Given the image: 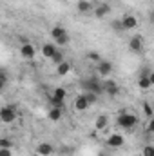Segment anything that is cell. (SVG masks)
Wrapping results in <instances>:
<instances>
[{
    "label": "cell",
    "instance_id": "1",
    "mask_svg": "<svg viewBox=\"0 0 154 156\" xmlns=\"http://www.w3.org/2000/svg\"><path fill=\"white\" fill-rule=\"evenodd\" d=\"M80 89L82 93H96L102 94L103 93V80H100L98 76H89L80 80Z\"/></svg>",
    "mask_w": 154,
    "mask_h": 156
},
{
    "label": "cell",
    "instance_id": "2",
    "mask_svg": "<svg viewBox=\"0 0 154 156\" xmlns=\"http://www.w3.org/2000/svg\"><path fill=\"white\" fill-rule=\"evenodd\" d=\"M116 125L121 127V129L131 131V129H134L138 125V116L132 115V113H121V115L116 116Z\"/></svg>",
    "mask_w": 154,
    "mask_h": 156
},
{
    "label": "cell",
    "instance_id": "3",
    "mask_svg": "<svg viewBox=\"0 0 154 156\" xmlns=\"http://www.w3.org/2000/svg\"><path fill=\"white\" fill-rule=\"evenodd\" d=\"M0 120L4 123H13L16 120V107L15 105H5L0 109Z\"/></svg>",
    "mask_w": 154,
    "mask_h": 156
},
{
    "label": "cell",
    "instance_id": "4",
    "mask_svg": "<svg viewBox=\"0 0 154 156\" xmlns=\"http://www.w3.org/2000/svg\"><path fill=\"white\" fill-rule=\"evenodd\" d=\"M103 93H105L107 96L114 98L116 94L120 93V85L116 83L114 80H111V78H103Z\"/></svg>",
    "mask_w": 154,
    "mask_h": 156
},
{
    "label": "cell",
    "instance_id": "5",
    "mask_svg": "<svg viewBox=\"0 0 154 156\" xmlns=\"http://www.w3.org/2000/svg\"><path fill=\"white\" fill-rule=\"evenodd\" d=\"M65 96H67V91H65L64 87H56V89L53 91V94H51V104H53V105L62 107V105H64Z\"/></svg>",
    "mask_w": 154,
    "mask_h": 156
},
{
    "label": "cell",
    "instance_id": "6",
    "mask_svg": "<svg viewBox=\"0 0 154 156\" xmlns=\"http://www.w3.org/2000/svg\"><path fill=\"white\" fill-rule=\"evenodd\" d=\"M96 73H98V76H102V78L111 76V73H113V64H111L109 60L98 62V64H96Z\"/></svg>",
    "mask_w": 154,
    "mask_h": 156
},
{
    "label": "cell",
    "instance_id": "7",
    "mask_svg": "<svg viewBox=\"0 0 154 156\" xmlns=\"http://www.w3.org/2000/svg\"><path fill=\"white\" fill-rule=\"evenodd\" d=\"M73 107H75V111H78V113H83V111H87V109L91 107V104L87 102V96L82 93V94H78L76 98H75Z\"/></svg>",
    "mask_w": 154,
    "mask_h": 156
},
{
    "label": "cell",
    "instance_id": "8",
    "mask_svg": "<svg viewBox=\"0 0 154 156\" xmlns=\"http://www.w3.org/2000/svg\"><path fill=\"white\" fill-rule=\"evenodd\" d=\"M123 144H125V138H123V134H120V133H113L111 136H107V145H109L111 149H120Z\"/></svg>",
    "mask_w": 154,
    "mask_h": 156
},
{
    "label": "cell",
    "instance_id": "9",
    "mask_svg": "<svg viewBox=\"0 0 154 156\" xmlns=\"http://www.w3.org/2000/svg\"><path fill=\"white\" fill-rule=\"evenodd\" d=\"M94 7H96V5H94L91 0H78L76 2V9H78V13H82V15H89V13H93Z\"/></svg>",
    "mask_w": 154,
    "mask_h": 156
},
{
    "label": "cell",
    "instance_id": "10",
    "mask_svg": "<svg viewBox=\"0 0 154 156\" xmlns=\"http://www.w3.org/2000/svg\"><path fill=\"white\" fill-rule=\"evenodd\" d=\"M129 49L132 51V53H142L143 51V38L142 37H131L129 38Z\"/></svg>",
    "mask_w": 154,
    "mask_h": 156
},
{
    "label": "cell",
    "instance_id": "11",
    "mask_svg": "<svg viewBox=\"0 0 154 156\" xmlns=\"http://www.w3.org/2000/svg\"><path fill=\"white\" fill-rule=\"evenodd\" d=\"M121 26L125 31H131L138 26V18L134 15H125V16H121Z\"/></svg>",
    "mask_w": 154,
    "mask_h": 156
},
{
    "label": "cell",
    "instance_id": "12",
    "mask_svg": "<svg viewBox=\"0 0 154 156\" xmlns=\"http://www.w3.org/2000/svg\"><path fill=\"white\" fill-rule=\"evenodd\" d=\"M35 53H37V49H35L33 44H29V42H24V44H22V47H20V55H22L26 60H31V58L35 56Z\"/></svg>",
    "mask_w": 154,
    "mask_h": 156
},
{
    "label": "cell",
    "instance_id": "13",
    "mask_svg": "<svg viewBox=\"0 0 154 156\" xmlns=\"http://www.w3.org/2000/svg\"><path fill=\"white\" fill-rule=\"evenodd\" d=\"M56 51H58V45H56L54 42H47V44L42 45V55H44L45 58H49V60L56 55Z\"/></svg>",
    "mask_w": 154,
    "mask_h": 156
},
{
    "label": "cell",
    "instance_id": "14",
    "mask_svg": "<svg viewBox=\"0 0 154 156\" xmlns=\"http://www.w3.org/2000/svg\"><path fill=\"white\" fill-rule=\"evenodd\" d=\"M93 13H94V16H96V18H105V16L111 13V5H109V4H105V2H103V4H98V5L94 7V11H93Z\"/></svg>",
    "mask_w": 154,
    "mask_h": 156
},
{
    "label": "cell",
    "instance_id": "15",
    "mask_svg": "<svg viewBox=\"0 0 154 156\" xmlns=\"http://www.w3.org/2000/svg\"><path fill=\"white\" fill-rule=\"evenodd\" d=\"M53 153H54V147L51 144H47V142L38 144V147H37V154L38 156H51Z\"/></svg>",
    "mask_w": 154,
    "mask_h": 156
},
{
    "label": "cell",
    "instance_id": "16",
    "mask_svg": "<svg viewBox=\"0 0 154 156\" xmlns=\"http://www.w3.org/2000/svg\"><path fill=\"white\" fill-rule=\"evenodd\" d=\"M62 107H58V105H53L49 111H47V118H49V122H60L62 120Z\"/></svg>",
    "mask_w": 154,
    "mask_h": 156
},
{
    "label": "cell",
    "instance_id": "17",
    "mask_svg": "<svg viewBox=\"0 0 154 156\" xmlns=\"http://www.w3.org/2000/svg\"><path fill=\"white\" fill-rule=\"evenodd\" d=\"M107 125H109V118L105 116V115L96 116V120H94V129H96V131H103Z\"/></svg>",
    "mask_w": 154,
    "mask_h": 156
},
{
    "label": "cell",
    "instance_id": "18",
    "mask_svg": "<svg viewBox=\"0 0 154 156\" xmlns=\"http://www.w3.org/2000/svg\"><path fill=\"white\" fill-rule=\"evenodd\" d=\"M69 73H71V64L69 62H62V64L56 66V75L58 76H67Z\"/></svg>",
    "mask_w": 154,
    "mask_h": 156
},
{
    "label": "cell",
    "instance_id": "19",
    "mask_svg": "<svg viewBox=\"0 0 154 156\" xmlns=\"http://www.w3.org/2000/svg\"><path fill=\"white\" fill-rule=\"evenodd\" d=\"M138 87H140L142 91H147V89H151V87H152L149 75H142V76L138 78Z\"/></svg>",
    "mask_w": 154,
    "mask_h": 156
},
{
    "label": "cell",
    "instance_id": "20",
    "mask_svg": "<svg viewBox=\"0 0 154 156\" xmlns=\"http://www.w3.org/2000/svg\"><path fill=\"white\" fill-rule=\"evenodd\" d=\"M67 35V31H65V27H62V26H54L53 29H51V38L53 40H58L62 38V37H65Z\"/></svg>",
    "mask_w": 154,
    "mask_h": 156
},
{
    "label": "cell",
    "instance_id": "21",
    "mask_svg": "<svg viewBox=\"0 0 154 156\" xmlns=\"http://www.w3.org/2000/svg\"><path fill=\"white\" fill-rule=\"evenodd\" d=\"M142 109H143V115H145L147 118H152V116H154L152 105H151L149 102H143V105H142Z\"/></svg>",
    "mask_w": 154,
    "mask_h": 156
},
{
    "label": "cell",
    "instance_id": "22",
    "mask_svg": "<svg viewBox=\"0 0 154 156\" xmlns=\"http://www.w3.org/2000/svg\"><path fill=\"white\" fill-rule=\"evenodd\" d=\"M87 60H91V62L98 64V62H102L103 58H102V56H100V55H98L96 51H89V53H87Z\"/></svg>",
    "mask_w": 154,
    "mask_h": 156
},
{
    "label": "cell",
    "instance_id": "23",
    "mask_svg": "<svg viewBox=\"0 0 154 156\" xmlns=\"http://www.w3.org/2000/svg\"><path fill=\"white\" fill-rule=\"evenodd\" d=\"M51 62H53L54 66H58V64H62V62H65V60H64V53H62V51L58 49V51H56V55H54V56L51 58Z\"/></svg>",
    "mask_w": 154,
    "mask_h": 156
},
{
    "label": "cell",
    "instance_id": "24",
    "mask_svg": "<svg viewBox=\"0 0 154 156\" xmlns=\"http://www.w3.org/2000/svg\"><path fill=\"white\" fill-rule=\"evenodd\" d=\"M142 156H154V145L152 144H149V145H145V147L142 149Z\"/></svg>",
    "mask_w": 154,
    "mask_h": 156
},
{
    "label": "cell",
    "instance_id": "25",
    "mask_svg": "<svg viewBox=\"0 0 154 156\" xmlns=\"http://www.w3.org/2000/svg\"><path fill=\"white\" fill-rule=\"evenodd\" d=\"M85 96H87V102L91 104V105H94L96 102H98V94L96 93H83Z\"/></svg>",
    "mask_w": 154,
    "mask_h": 156
},
{
    "label": "cell",
    "instance_id": "26",
    "mask_svg": "<svg viewBox=\"0 0 154 156\" xmlns=\"http://www.w3.org/2000/svg\"><path fill=\"white\" fill-rule=\"evenodd\" d=\"M111 27H113L114 31H118V33H121V31H125V29H123V26H121V18H120V20H113V24H111Z\"/></svg>",
    "mask_w": 154,
    "mask_h": 156
},
{
    "label": "cell",
    "instance_id": "27",
    "mask_svg": "<svg viewBox=\"0 0 154 156\" xmlns=\"http://www.w3.org/2000/svg\"><path fill=\"white\" fill-rule=\"evenodd\" d=\"M69 35H65V37H62V38H58V40H54V44L58 45V47H64V45H67L69 44Z\"/></svg>",
    "mask_w": 154,
    "mask_h": 156
},
{
    "label": "cell",
    "instance_id": "28",
    "mask_svg": "<svg viewBox=\"0 0 154 156\" xmlns=\"http://www.w3.org/2000/svg\"><path fill=\"white\" fill-rule=\"evenodd\" d=\"M13 147V142L11 140H7V138H2L0 140V149H11Z\"/></svg>",
    "mask_w": 154,
    "mask_h": 156
},
{
    "label": "cell",
    "instance_id": "29",
    "mask_svg": "<svg viewBox=\"0 0 154 156\" xmlns=\"http://www.w3.org/2000/svg\"><path fill=\"white\" fill-rule=\"evenodd\" d=\"M5 83H7V75H5V71H2L0 73V87H5Z\"/></svg>",
    "mask_w": 154,
    "mask_h": 156
},
{
    "label": "cell",
    "instance_id": "30",
    "mask_svg": "<svg viewBox=\"0 0 154 156\" xmlns=\"http://www.w3.org/2000/svg\"><path fill=\"white\" fill-rule=\"evenodd\" d=\"M147 131L154 134V116H152V118H149V123H147Z\"/></svg>",
    "mask_w": 154,
    "mask_h": 156
},
{
    "label": "cell",
    "instance_id": "31",
    "mask_svg": "<svg viewBox=\"0 0 154 156\" xmlns=\"http://www.w3.org/2000/svg\"><path fill=\"white\" fill-rule=\"evenodd\" d=\"M0 156H13L11 149H0Z\"/></svg>",
    "mask_w": 154,
    "mask_h": 156
},
{
    "label": "cell",
    "instance_id": "32",
    "mask_svg": "<svg viewBox=\"0 0 154 156\" xmlns=\"http://www.w3.org/2000/svg\"><path fill=\"white\" fill-rule=\"evenodd\" d=\"M149 22H151V24L154 26V9L151 11V13H149Z\"/></svg>",
    "mask_w": 154,
    "mask_h": 156
},
{
    "label": "cell",
    "instance_id": "33",
    "mask_svg": "<svg viewBox=\"0 0 154 156\" xmlns=\"http://www.w3.org/2000/svg\"><path fill=\"white\" fill-rule=\"evenodd\" d=\"M149 78H151V83H152V87H154V71L152 73H149Z\"/></svg>",
    "mask_w": 154,
    "mask_h": 156
},
{
    "label": "cell",
    "instance_id": "34",
    "mask_svg": "<svg viewBox=\"0 0 154 156\" xmlns=\"http://www.w3.org/2000/svg\"><path fill=\"white\" fill-rule=\"evenodd\" d=\"M98 156H109V154H107L105 151H102V153H100V154H98Z\"/></svg>",
    "mask_w": 154,
    "mask_h": 156
}]
</instances>
